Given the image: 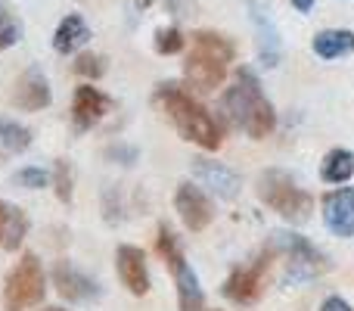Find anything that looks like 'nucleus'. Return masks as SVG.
Listing matches in <instances>:
<instances>
[{
  "instance_id": "27",
  "label": "nucleus",
  "mask_w": 354,
  "mask_h": 311,
  "mask_svg": "<svg viewBox=\"0 0 354 311\" xmlns=\"http://www.w3.org/2000/svg\"><path fill=\"white\" fill-rule=\"evenodd\" d=\"M320 311H351V305L342 299V296H330V299L320 305Z\"/></svg>"
},
{
  "instance_id": "7",
  "label": "nucleus",
  "mask_w": 354,
  "mask_h": 311,
  "mask_svg": "<svg viewBox=\"0 0 354 311\" xmlns=\"http://www.w3.org/2000/svg\"><path fill=\"white\" fill-rule=\"evenodd\" d=\"M53 94H50V81L44 75L41 66H28L22 75L16 78V87H12V106L22 112H41L50 106Z\"/></svg>"
},
{
  "instance_id": "15",
  "label": "nucleus",
  "mask_w": 354,
  "mask_h": 311,
  "mask_svg": "<svg viewBox=\"0 0 354 311\" xmlns=\"http://www.w3.org/2000/svg\"><path fill=\"white\" fill-rule=\"evenodd\" d=\"M193 175L199 177L205 187H212L221 199H233L239 193V177L236 171L224 168L218 162H205V159H193Z\"/></svg>"
},
{
  "instance_id": "31",
  "label": "nucleus",
  "mask_w": 354,
  "mask_h": 311,
  "mask_svg": "<svg viewBox=\"0 0 354 311\" xmlns=\"http://www.w3.org/2000/svg\"><path fill=\"white\" fill-rule=\"evenodd\" d=\"M202 311H205V308H202Z\"/></svg>"
},
{
  "instance_id": "11",
  "label": "nucleus",
  "mask_w": 354,
  "mask_h": 311,
  "mask_svg": "<svg viewBox=\"0 0 354 311\" xmlns=\"http://www.w3.org/2000/svg\"><path fill=\"white\" fill-rule=\"evenodd\" d=\"M115 268L118 277H122L124 290L134 296H147L149 293V271H147V252L140 246H118L115 252Z\"/></svg>"
},
{
  "instance_id": "8",
  "label": "nucleus",
  "mask_w": 354,
  "mask_h": 311,
  "mask_svg": "<svg viewBox=\"0 0 354 311\" xmlns=\"http://www.w3.org/2000/svg\"><path fill=\"white\" fill-rule=\"evenodd\" d=\"M174 208H177V215H180V221L187 224V231H193V233L205 231V227L212 224V218H214L212 199H208L196 184H180V187H177Z\"/></svg>"
},
{
  "instance_id": "24",
  "label": "nucleus",
  "mask_w": 354,
  "mask_h": 311,
  "mask_svg": "<svg viewBox=\"0 0 354 311\" xmlns=\"http://www.w3.org/2000/svg\"><path fill=\"white\" fill-rule=\"evenodd\" d=\"M183 44H187V37H183L177 28H162V31H156V50H159L162 56L180 53Z\"/></svg>"
},
{
  "instance_id": "9",
  "label": "nucleus",
  "mask_w": 354,
  "mask_h": 311,
  "mask_svg": "<svg viewBox=\"0 0 354 311\" xmlns=\"http://www.w3.org/2000/svg\"><path fill=\"white\" fill-rule=\"evenodd\" d=\"M268 256H286L292 262V268H305V274H317V271L326 268L324 256L299 233H274V240L268 246Z\"/></svg>"
},
{
  "instance_id": "4",
  "label": "nucleus",
  "mask_w": 354,
  "mask_h": 311,
  "mask_svg": "<svg viewBox=\"0 0 354 311\" xmlns=\"http://www.w3.org/2000/svg\"><path fill=\"white\" fill-rule=\"evenodd\" d=\"M258 196H261L264 206H270L280 218L292 221V224H301V221L311 218L314 199L283 171H264L258 177Z\"/></svg>"
},
{
  "instance_id": "16",
  "label": "nucleus",
  "mask_w": 354,
  "mask_h": 311,
  "mask_svg": "<svg viewBox=\"0 0 354 311\" xmlns=\"http://www.w3.org/2000/svg\"><path fill=\"white\" fill-rule=\"evenodd\" d=\"M87 41H91V28H87V22L78 16V12H68L53 31V50L59 56L78 53Z\"/></svg>"
},
{
  "instance_id": "18",
  "label": "nucleus",
  "mask_w": 354,
  "mask_h": 311,
  "mask_svg": "<svg viewBox=\"0 0 354 311\" xmlns=\"http://www.w3.org/2000/svg\"><path fill=\"white\" fill-rule=\"evenodd\" d=\"M311 47L320 60H339V56H345V53H354V31H348V28L317 31Z\"/></svg>"
},
{
  "instance_id": "22",
  "label": "nucleus",
  "mask_w": 354,
  "mask_h": 311,
  "mask_svg": "<svg viewBox=\"0 0 354 311\" xmlns=\"http://www.w3.org/2000/svg\"><path fill=\"white\" fill-rule=\"evenodd\" d=\"M75 72L81 75V78H87V81H97V78H103L106 75V56H100V53H78V60H75Z\"/></svg>"
},
{
  "instance_id": "5",
  "label": "nucleus",
  "mask_w": 354,
  "mask_h": 311,
  "mask_svg": "<svg viewBox=\"0 0 354 311\" xmlns=\"http://www.w3.org/2000/svg\"><path fill=\"white\" fill-rule=\"evenodd\" d=\"M44 296H47V274L41 268V258L35 252H25L22 262L6 274L3 305L6 311H25L31 305H41Z\"/></svg>"
},
{
  "instance_id": "17",
  "label": "nucleus",
  "mask_w": 354,
  "mask_h": 311,
  "mask_svg": "<svg viewBox=\"0 0 354 311\" xmlns=\"http://www.w3.org/2000/svg\"><path fill=\"white\" fill-rule=\"evenodd\" d=\"M28 237V218L19 206L0 199V249L16 252Z\"/></svg>"
},
{
  "instance_id": "6",
  "label": "nucleus",
  "mask_w": 354,
  "mask_h": 311,
  "mask_svg": "<svg viewBox=\"0 0 354 311\" xmlns=\"http://www.w3.org/2000/svg\"><path fill=\"white\" fill-rule=\"evenodd\" d=\"M50 281H53L56 293H59L66 302H75V305L97 302L100 293H103L93 277H87L84 271H78L75 265H68V262H56L53 271H50Z\"/></svg>"
},
{
  "instance_id": "3",
  "label": "nucleus",
  "mask_w": 354,
  "mask_h": 311,
  "mask_svg": "<svg viewBox=\"0 0 354 311\" xmlns=\"http://www.w3.org/2000/svg\"><path fill=\"white\" fill-rule=\"evenodd\" d=\"M233 62V44L214 31H196L193 50L183 62V78L196 91H214L227 78V66Z\"/></svg>"
},
{
  "instance_id": "20",
  "label": "nucleus",
  "mask_w": 354,
  "mask_h": 311,
  "mask_svg": "<svg viewBox=\"0 0 354 311\" xmlns=\"http://www.w3.org/2000/svg\"><path fill=\"white\" fill-rule=\"evenodd\" d=\"M0 143H3L6 153H25L35 143V134L16 118H0Z\"/></svg>"
},
{
  "instance_id": "28",
  "label": "nucleus",
  "mask_w": 354,
  "mask_h": 311,
  "mask_svg": "<svg viewBox=\"0 0 354 311\" xmlns=\"http://www.w3.org/2000/svg\"><path fill=\"white\" fill-rule=\"evenodd\" d=\"M292 6H295L299 12H311V10H314V0H292Z\"/></svg>"
},
{
  "instance_id": "10",
  "label": "nucleus",
  "mask_w": 354,
  "mask_h": 311,
  "mask_svg": "<svg viewBox=\"0 0 354 311\" xmlns=\"http://www.w3.org/2000/svg\"><path fill=\"white\" fill-rule=\"evenodd\" d=\"M268 252L258 258L249 268H236L224 283V296L236 305H252V302L261 296V283H264V268H268Z\"/></svg>"
},
{
  "instance_id": "29",
  "label": "nucleus",
  "mask_w": 354,
  "mask_h": 311,
  "mask_svg": "<svg viewBox=\"0 0 354 311\" xmlns=\"http://www.w3.org/2000/svg\"><path fill=\"white\" fill-rule=\"evenodd\" d=\"M137 6H140V10H147V6H153V0H134Z\"/></svg>"
},
{
  "instance_id": "14",
  "label": "nucleus",
  "mask_w": 354,
  "mask_h": 311,
  "mask_svg": "<svg viewBox=\"0 0 354 311\" xmlns=\"http://www.w3.org/2000/svg\"><path fill=\"white\" fill-rule=\"evenodd\" d=\"M168 268H171L174 283H177V308H180V311H202V305H205V296H202L199 277H196V271L187 265V258H183V256L171 258V262H168Z\"/></svg>"
},
{
  "instance_id": "2",
  "label": "nucleus",
  "mask_w": 354,
  "mask_h": 311,
  "mask_svg": "<svg viewBox=\"0 0 354 311\" xmlns=\"http://www.w3.org/2000/svg\"><path fill=\"white\" fill-rule=\"evenodd\" d=\"M156 106L171 118V125L177 128V134L183 141L196 143L202 150H218L221 147V128L208 109L202 103H196L187 91H180L177 85H159L156 91Z\"/></svg>"
},
{
  "instance_id": "13",
  "label": "nucleus",
  "mask_w": 354,
  "mask_h": 311,
  "mask_svg": "<svg viewBox=\"0 0 354 311\" xmlns=\"http://www.w3.org/2000/svg\"><path fill=\"white\" fill-rule=\"evenodd\" d=\"M324 221L336 237H354V187H339L324 196Z\"/></svg>"
},
{
  "instance_id": "30",
  "label": "nucleus",
  "mask_w": 354,
  "mask_h": 311,
  "mask_svg": "<svg viewBox=\"0 0 354 311\" xmlns=\"http://www.w3.org/2000/svg\"><path fill=\"white\" fill-rule=\"evenodd\" d=\"M50 311H62V308H50Z\"/></svg>"
},
{
  "instance_id": "25",
  "label": "nucleus",
  "mask_w": 354,
  "mask_h": 311,
  "mask_svg": "<svg viewBox=\"0 0 354 311\" xmlns=\"http://www.w3.org/2000/svg\"><path fill=\"white\" fill-rule=\"evenodd\" d=\"M19 37H22V25H19V19H12V16L0 19V50L19 44Z\"/></svg>"
},
{
  "instance_id": "21",
  "label": "nucleus",
  "mask_w": 354,
  "mask_h": 311,
  "mask_svg": "<svg viewBox=\"0 0 354 311\" xmlns=\"http://www.w3.org/2000/svg\"><path fill=\"white\" fill-rule=\"evenodd\" d=\"M72 187H75V177H72V165L68 159H59L53 168V190H56V199L59 202H72Z\"/></svg>"
},
{
  "instance_id": "12",
  "label": "nucleus",
  "mask_w": 354,
  "mask_h": 311,
  "mask_svg": "<svg viewBox=\"0 0 354 311\" xmlns=\"http://www.w3.org/2000/svg\"><path fill=\"white\" fill-rule=\"evenodd\" d=\"M109 106H112V100L106 97L100 87L81 85L78 91H75V100H72V125H75V131H91L93 125L109 112Z\"/></svg>"
},
{
  "instance_id": "1",
  "label": "nucleus",
  "mask_w": 354,
  "mask_h": 311,
  "mask_svg": "<svg viewBox=\"0 0 354 311\" xmlns=\"http://www.w3.org/2000/svg\"><path fill=\"white\" fill-rule=\"evenodd\" d=\"M221 106H224L233 128L245 131L252 141L268 137L277 125L274 106H270V100L261 94V85H258V78L249 69H239L236 81H233V87H227Z\"/></svg>"
},
{
  "instance_id": "26",
  "label": "nucleus",
  "mask_w": 354,
  "mask_h": 311,
  "mask_svg": "<svg viewBox=\"0 0 354 311\" xmlns=\"http://www.w3.org/2000/svg\"><path fill=\"white\" fill-rule=\"evenodd\" d=\"M106 156L115 159V162H122V165H131L137 159V150H131V147H112Z\"/></svg>"
},
{
  "instance_id": "19",
  "label": "nucleus",
  "mask_w": 354,
  "mask_h": 311,
  "mask_svg": "<svg viewBox=\"0 0 354 311\" xmlns=\"http://www.w3.org/2000/svg\"><path fill=\"white\" fill-rule=\"evenodd\" d=\"M326 184H345L354 177V153L351 150H333L324 159V168H320Z\"/></svg>"
},
{
  "instance_id": "23",
  "label": "nucleus",
  "mask_w": 354,
  "mask_h": 311,
  "mask_svg": "<svg viewBox=\"0 0 354 311\" xmlns=\"http://www.w3.org/2000/svg\"><path fill=\"white\" fill-rule=\"evenodd\" d=\"M12 184L25 190H44V187H50V171L47 168H19L12 175Z\"/></svg>"
}]
</instances>
